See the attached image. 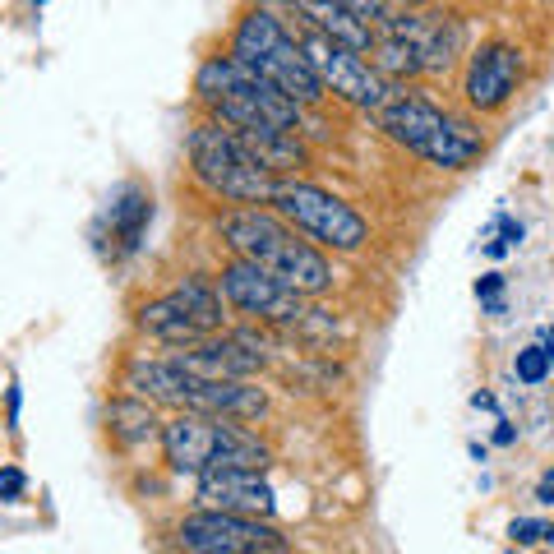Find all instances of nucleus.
I'll return each mask as SVG.
<instances>
[{"mask_svg":"<svg viewBox=\"0 0 554 554\" xmlns=\"http://www.w3.org/2000/svg\"><path fill=\"white\" fill-rule=\"evenodd\" d=\"M513 439H518V434H513V425H499V430H494V444H513Z\"/></svg>","mask_w":554,"mask_h":554,"instance_id":"nucleus-27","label":"nucleus"},{"mask_svg":"<svg viewBox=\"0 0 554 554\" xmlns=\"http://www.w3.org/2000/svg\"><path fill=\"white\" fill-rule=\"evenodd\" d=\"M231 139L250 153L254 167H264L268 176H287V171H301L305 167V144H301V134L296 130H236V125H227Z\"/></svg>","mask_w":554,"mask_h":554,"instance_id":"nucleus-16","label":"nucleus"},{"mask_svg":"<svg viewBox=\"0 0 554 554\" xmlns=\"http://www.w3.org/2000/svg\"><path fill=\"white\" fill-rule=\"evenodd\" d=\"M513 370H518L522 384H545V374L554 370V351L550 347H522Z\"/></svg>","mask_w":554,"mask_h":554,"instance_id":"nucleus-22","label":"nucleus"},{"mask_svg":"<svg viewBox=\"0 0 554 554\" xmlns=\"http://www.w3.org/2000/svg\"><path fill=\"white\" fill-rule=\"evenodd\" d=\"M231 61L245 65L250 74H259L264 84H273L277 93L291 97L296 107H314V102L328 97L310 65V56L301 51V42L277 24V14H268V10H250L241 24H236Z\"/></svg>","mask_w":554,"mask_h":554,"instance_id":"nucleus-6","label":"nucleus"},{"mask_svg":"<svg viewBox=\"0 0 554 554\" xmlns=\"http://www.w3.org/2000/svg\"><path fill=\"white\" fill-rule=\"evenodd\" d=\"M199 504L222 508V513H245V518H273L277 494L259 471H204L199 476Z\"/></svg>","mask_w":554,"mask_h":554,"instance_id":"nucleus-14","label":"nucleus"},{"mask_svg":"<svg viewBox=\"0 0 554 554\" xmlns=\"http://www.w3.org/2000/svg\"><path fill=\"white\" fill-rule=\"evenodd\" d=\"M374 121H379V130H384L393 144H402L407 153H416L421 162H430V167H439V171L471 167L485 148V139L471 130V125L444 116L434 102H425V97H416V93L384 97V107H374Z\"/></svg>","mask_w":554,"mask_h":554,"instance_id":"nucleus-5","label":"nucleus"},{"mask_svg":"<svg viewBox=\"0 0 554 554\" xmlns=\"http://www.w3.org/2000/svg\"><path fill=\"white\" fill-rule=\"evenodd\" d=\"M190 167H194V176H199V185H204L208 194H217V199H227V204L264 208V204H273V194H277V176H268L264 167H254L250 153L231 139L227 125H194Z\"/></svg>","mask_w":554,"mask_h":554,"instance_id":"nucleus-7","label":"nucleus"},{"mask_svg":"<svg viewBox=\"0 0 554 554\" xmlns=\"http://www.w3.org/2000/svg\"><path fill=\"white\" fill-rule=\"evenodd\" d=\"M134 324L144 328L148 338H157V342H167V347H190V342H199V338H208L204 328L194 324L190 314H185V305L176 301V296H157V301H148V305H139V314H134Z\"/></svg>","mask_w":554,"mask_h":554,"instance_id":"nucleus-19","label":"nucleus"},{"mask_svg":"<svg viewBox=\"0 0 554 554\" xmlns=\"http://www.w3.org/2000/svg\"><path fill=\"white\" fill-rule=\"evenodd\" d=\"M176 550L181 554H291V541L273 522L199 508L176 522Z\"/></svg>","mask_w":554,"mask_h":554,"instance_id":"nucleus-10","label":"nucleus"},{"mask_svg":"<svg viewBox=\"0 0 554 554\" xmlns=\"http://www.w3.org/2000/svg\"><path fill=\"white\" fill-rule=\"evenodd\" d=\"M545 541H550V545H554V527H545Z\"/></svg>","mask_w":554,"mask_h":554,"instance_id":"nucleus-29","label":"nucleus"},{"mask_svg":"<svg viewBox=\"0 0 554 554\" xmlns=\"http://www.w3.org/2000/svg\"><path fill=\"white\" fill-rule=\"evenodd\" d=\"M125 388L134 398L153 402V407H176V411H199V416H231V421H245V416H264L268 411V393L254 388L250 379H204V374H190L185 365L167 361H130L125 370Z\"/></svg>","mask_w":554,"mask_h":554,"instance_id":"nucleus-2","label":"nucleus"},{"mask_svg":"<svg viewBox=\"0 0 554 554\" xmlns=\"http://www.w3.org/2000/svg\"><path fill=\"white\" fill-rule=\"evenodd\" d=\"M291 5L305 14V24H310L314 33L333 37V42L351 47L356 56L374 51V28L365 24V19H356V14H351L342 0H291Z\"/></svg>","mask_w":554,"mask_h":554,"instance_id":"nucleus-17","label":"nucleus"},{"mask_svg":"<svg viewBox=\"0 0 554 554\" xmlns=\"http://www.w3.org/2000/svg\"><path fill=\"white\" fill-rule=\"evenodd\" d=\"M402 28L421 51L425 74H448L462 51V24L453 14H402Z\"/></svg>","mask_w":554,"mask_h":554,"instance_id":"nucleus-15","label":"nucleus"},{"mask_svg":"<svg viewBox=\"0 0 554 554\" xmlns=\"http://www.w3.org/2000/svg\"><path fill=\"white\" fill-rule=\"evenodd\" d=\"M273 213L287 227L301 231V236H310V241L328 245V250H338V254H356L370 241V222L347 199H338L333 190H319L310 181H277Z\"/></svg>","mask_w":554,"mask_h":554,"instance_id":"nucleus-8","label":"nucleus"},{"mask_svg":"<svg viewBox=\"0 0 554 554\" xmlns=\"http://www.w3.org/2000/svg\"><path fill=\"white\" fill-rule=\"evenodd\" d=\"M545 527H550V522H541V518H518L508 527V536L518 545H536V541H545Z\"/></svg>","mask_w":554,"mask_h":554,"instance_id":"nucleus-25","label":"nucleus"},{"mask_svg":"<svg viewBox=\"0 0 554 554\" xmlns=\"http://www.w3.org/2000/svg\"><path fill=\"white\" fill-rule=\"evenodd\" d=\"M217 231L236 250V259L264 268L282 287L301 296H319L333 287V264L310 241H301V231L287 227L273 208H231L217 217Z\"/></svg>","mask_w":554,"mask_h":554,"instance_id":"nucleus-1","label":"nucleus"},{"mask_svg":"<svg viewBox=\"0 0 554 554\" xmlns=\"http://www.w3.org/2000/svg\"><path fill=\"white\" fill-rule=\"evenodd\" d=\"M19 425V388H10V430Z\"/></svg>","mask_w":554,"mask_h":554,"instance_id":"nucleus-28","label":"nucleus"},{"mask_svg":"<svg viewBox=\"0 0 554 554\" xmlns=\"http://www.w3.org/2000/svg\"><path fill=\"white\" fill-rule=\"evenodd\" d=\"M33 5H47V0H33Z\"/></svg>","mask_w":554,"mask_h":554,"instance_id":"nucleus-31","label":"nucleus"},{"mask_svg":"<svg viewBox=\"0 0 554 554\" xmlns=\"http://www.w3.org/2000/svg\"><path fill=\"white\" fill-rule=\"evenodd\" d=\"M28 490V476L19 467H0V504H19Z\"/></svg>","mask_w":554,"mask_h":554,"instance_id":"nucleus-23","label":"nucleus"},{"mask_svg":"<svg viewBox=\"0 0 554 554\" xmlns=\"http://www.w3.org/2000/svg\"><path fill=\"white\" fill-rule=\"evenodd\" d=\"M398 5H425V0H398Z\"/></svg>","mask_w":554,"mask_h":554,"instance_id":"nucleus-30","label":"nucleus"},{"mask_svg":"<svg viewBox=\"0 0 554 554\" xmlns=\"http://www.w3.org/2000/svg\"><path fill=\"white\" fill-rule=\"evenodd\" d=\"M550 481H554V467H550Z\"/></svg>","mask_w":554,"mask_h":554,"instance_id":"nucleus-32","label":"nucleus"},{"mask_svg":"<svg viewBox=\"0 0 554 554\" xmlns=\"http://www.w3.org/2000/svg\"><path fill=\"white\" fill-rule=\"evenodd\" d=\"M342 5H347L351 14H356V19H365V24H384L388 19V0H342Z\"/></svg>","mask_w":554,"mask_h":554,"instance_id":"nucleus-24","label":"nucleus"},{"mask_svg":"<svg viewBox=\"0 0 554 554\" xmlns=\"http://www.w3.org/2000/svg\"><path fill=\"white\" fill-rule=\"evenodd\" d=\"M194 93L213 107L217 125H236V130H301L305 116V107H296L291 97H282L231 56H208L194 74Z\"/></svg>","mask_w":554,"mask_h":554,"instance_id":"nucleus-4","label":"nucleus"},{"mask_svg":"<svg viewBox=\"0 0 554 554\" xmlns=\"http://www.w3.org/2000/svg\"><path fill=\"white\" fill-rule=\"evenodd\" d=\"M213 282H217V291H222V301H227L231 310L245 314V319H259V324L296 328V324H319V319H324V310L305 305L301 291L282 287L277 277H268L264 268L245 264V259L222 264V273H217Z\"/></svg>","mask_w":554,"mask_h":554,"instance_id":"nucleus-9","label":"nucleus"},{"mask_svg":"<svg viewBox=\"0 0 554 554\" xmlns=\"http://www.w3.org/2000/svg\"><path fill=\"white\" fill-rule=\"evenodd\" d=\"M171 361L204 379H250L268 365V351L254 333H208L190 347H176Z\"/></svg>","mask_w":554,"mask_h":554,"instance_id":"nucleus-12","label":"nucleus"},{"mask_svg":"<svg viewBox=\"0 0 554 554\" xmlns=\"http://www.w3.org/2000/svg\"><path fill=\"white\" fill-rule=\"evenodd\" d=\"M153 222V194L144 185H121L116 199L107 208V227H111V254H134L144 245V231Z\"/></svg>","mask_w":554,"mask_h":554,"instance_id":"nucleus-18","label":"nucleus"},{"mask_svg":"<svg viewBox=\"0 0 554 554\" xmlns=\"http://www.w3.org/2000/svg\"><path fill=\"white\" fill-rule=\"evenodd\" d=\"M522 84V51L508 42H485L471 51L467 65V102L476 111H499Z\"/></svg>","mask_w":554,"mask_h":554,"instance_id":"nucleus-13","label":"nucleus"},{"mask_svg":"<svg viewBox=\"0 0 554 554\" xmlns=\"http://www.w3.org/2000/svg\"><path fill=\"white\" fill-rule=\"evenodd\" d=\"M107 430H111V439L121 448H134V444H148L153 434H162V421H157V411H153V402H144V398H116L107 407Z\"/></svg>","mask_w":554,"mask_h":554,"instance_id":"nucleus-20","label":"nucleus"},{"mask_svg":"<svg viewBox=\"0 0 554 554\" xmlns=\"http://www.w3.org/2000/svg\"><path fill=\"white\" fill-rule=\"evenodd\" d=\"M171 296L185 305V314H190L204 333H222V319H227V310H222V305H227V301H222L217 282H208V277H185Z\"/></svg>","mask_w":554,"mask_h":554,"instance_id":"nucleus-21","label":"nucleus"},{"mask_svg":"<svg viewBox=\"0 0 554 554\" xmlns=\"http://www.w3.org/2000/svg\"><path fill=\"white\" fill-rule=\"evenodd\" d=\"M499 291H504V277H499V273H485L481 282H476V296H481L485 305H490V301H499Z\"/></svg>","mask_w":554,"mask_h":554,"instance_id":"nucleus-26","label":"nucleus"},{"mask_svg":"<svg viewBox=\"0 0 554 554\" xmlns=\"http://www.w3.org/2000/svg\"><path fill=\"white\" fill-rule=\"evenodd\" d=\"M162 453H167L171 471H181V476L264 471L273 458L254 430L236 425L231 416H199V411H181L176 421L162 425Z\"/></svg>","mask_w":554,"mask_h":554,"instance_id":"nucleus-3","label":"nucleus"},{"mask_svg":"<svg viewBox=\"0 0 554 554\" xmlns=\"http://www.w3.org/2000/svg\"><path fill=\"white\" fill-rule=\"evenodd\" d=\"M301 51L310 56V65H314V74H319L324 93L342 97V102H351V107H370V111L384 107V97H388L384 74L374 70L370 61H361L351 47H342V42H333V37L305 28Z\"/></svg>","mask_w":554,"mask_h":554,"instance_id":"nucleus-11","label":"nucleus"}]
</instances>
